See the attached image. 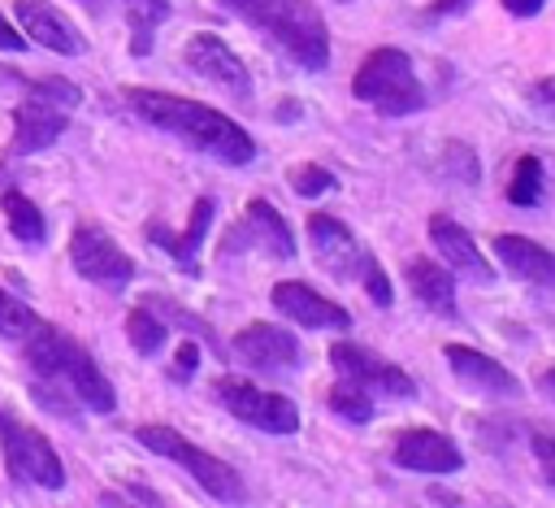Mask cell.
Here are the masks:
<instances>
[{
	"instance_id": "8",
	"label": "cell",
	"mask_w": 555,
	"mask_h": 508,
	"mask_svg": "<svg viewBox=\"0 0 555 508\" xmlns=\"http://www.w3.org/2000/svg\"><path fill=\"white\" fill-rule=\"evenodd\" d=\"M0 452L9 465L13 482L39 486V491H61L65 486V465L56 456V447L43 439V430L17 421L13 412H0Z\"/></svg>"
},
{
	"instance_id": "21",
	"label": "cell",
	"mask_w": 555,
	"mask_h": 508,
	"mask_svg": "<svg viewBox=\"0 0 555 508\" xmlns=\"http://www.w3.org/2000/svg\"><path fill=\"white\" fill-rule=\"evenodd\" d=\"M403 278H408V291L438 317H460V304H455V274L442 265V261H429V256H408L403 261Z\"/></svg>"
},
{
	"instance_id": "28",
	"label": "cell",
	"mask_w": 555,
	"mask_h": 508,
	"mask_svg": "<svg viewBox=\"0 0 555 508\" xmlns=\"http://www.w3.org/2000/svg\"><path fill=\"white\" fill-rule=\"evenodd\" d=\"M39 313L30 308V304H22L17 295H9V291H0V334L4 339H13V343H26L35 330H39Z\"/></svg>"
},
{
	"instance_id": "30",
	"label": "cell",
	"mask_w": 555,
	"mask_h": 508,
	"mask_svg": "<svg viewBox=\"0 0 555 508\" xmlns=\"http://www.w3.org/2000/svg\"><path fill=\"white\" fill-rule=\"evenodd\" d=\"M442 174L460 178L464 187H477V152L468 143H447L442 148Z\"/></svg>"
},
{
	"instance_id": "14",
	"label": "cell",
	"mask_w": 555,
	"mask_h": 508,
	"mask_svg": "<svg viewBox=\"0 0 555 508\" xmlns=\"http://www.w3.org/2000/svg\"><path fill=\"white\" fill-rule=\"evenodd\" d=\"M442 360L455 373V382L464 391L481 395V399H512V395H520V378L503 360H494V356H486V352H477L468 343H447Z\"/></svg>"
},
{
	"instance_id": "6",
	"label": "cell",
	"mask_w": 555,
	"mask_h": 508,
	"mask_svg": "<svg viewBox=\"0 0 555 508\" xmlns=\"http://www.w3.org/2000/svg\"><path fill=\"white\" fill-rule=\"evenodd\" d=\"M134 439H139L147 452H156V456L173 460L178 469H186V473L199 482V491H204L208 499H217V504H243V499H247L243 478H238L225 460H217L212 452L195 447V443H191L186 434H178L173 426H139Z\"/></svg>"
},
{
	"instance_id": "10",
	"label": "cell",
	"mask_w": 555,
	"mask_h": 508,
	"mask_svg": "<svg viewBox=\"0 0 555 508\" xmlns=\"http://www.w3.org/2000/svg\"><path fill=\"white\" fill-rule=\"evenodd\" d=\"M330 365H334L338 378L364 386L373 399H377V395H382V399H412V395H416V378H412L408 369H399L395 360H386V356H377V352H369V347H360V343L338 339V343L330 347Z\"/></svg>"
},
{
	"instance_id": "35",
	"label": "cell",
	"mask_w": 555,
	"mask_h": 508,
	"mask_svg": "<svg viewBox=\"0 0 555 508\" xmlns=\"http://www.w3.org/2000/svg\"><path fill=\"white\" fill-rule=\"evenodd\" d=\"M195 369H199V347H195V343H182L178 356H173V369H169V373H173L178 382H186Z\"/></svg>"
},
{
	"instance_id": "4",
	"label": "cell",
	"mask_w": 555,
	"mask_h": 508,
	"mask_svg": "<svg viewBox=\"0 0 555 508\" xmlns=\"http://www.w3.org/2000/svg\"><path fill=\"white\" fill-rule=\"evenodd\" d=\"M351 96L360 104H369L377 117H412L416 109H425V91L421 78L412 69V56L403 48H373L356 74H351Z\"/></svg>"
},
{
	"instance_id": "37",
	"label": "cell",
	"mask_w": 555,
	"mask_h": 508,
	"mask_svg": "<svg viewBox=\"0 0 555 508\" xmlns=\"http://www.w3.org/2000/svg\"><path fill=\"white\" fill-rule=\"evenodd\" d=\"M512 17H538L542 9H546V0H499Z\"/></svg>"
},
{
	"instance_id": "11",
	"label": "cell",
	"mask_w": 555,
	"mask_h": 508,
	"mask_svg": "<svg viewBox=\"0 0 555 508\" xmlns=\"http://www.w3.org/2000/svg\"><path fill=\"white\" fill-rule=\"evenodd\" d=\"M308 243H312L317 265H321L334 282H360L364 265L373 261V252L347 230V221H338V217H330V213H312V217H308Z\"/></svg>"
},
{
	"instance_id": "2",
	"label": "cell",
	"mask_w": 555,
	"mask_h": 508,
	"mask_svg": "<svg viewBox=\"0 0 555 508\" xmlns=\"http://www.w3.org/2000/svg\"><path fill=\"white\" fill-rule=\"evenodd\" d=\"M247 26H256L273 48H282L299 69L321 74L330 65V26L312 0H217Z\"/></svg>"
},
{
	"instance_id": "27",
	"label": "cell",
	"mask_w": 555,
	"mask_h": 508,
	"mask_svg": "<svg viewBox=\"0 0 555 508\" xmlns=\"http://www.w3.org/2000/svg\"><path fill=\"white\" fill-rule=\"evenodd\" d=\"M126 339H130V347H134L139 356H156V352L165 347L169 330H165V321H160L156 313L130 308V313H126Z\"/></svg>"
},
{
	"instance_id": "7",
	"label": "cell",
	"mask_w": 555,
	"mask_h": 508,
	"mask_svg": "<svg viewBox=\"0 0 555 508\" xmlns=\"http://www.w3.org/2000/svg\"><path fill=\"white\" fill-rule=\"evenodd\" d=\"M212 399H217L230 417H238L243 426H251V430H260V434H278V439L299 434V408H295L291 395L264 391V386H256V382H247V378H234V373H221V378L212 382Z\"/></svg>"
},
{
	"instance_id": "15",
	"label": "cell",
	"mask_w": 555,
	"mask_h": 508,
	"mask_svg": "<svg viewBox=\"0 0 555 508\" xmlns=\"http://www.w3.org/2000/svg\"><path fill=\"white\" fill-rule=\"evenodd\" d=\"M269 304L304 330H351V313L338 300H330V295H321V291H312L308 282H295V278L273 282Z\"/></svg>"
},
{
	"instance_id": "29",
	"label": "cell",
	"mask_w": 555,
	"mask_h": 508,
	"mask_svg": "<svg viewBox=\"0 0 555 508\" xmlns=\"http://www.w3.org/2000/svg\"><path fill=\"white\" fill-rule=\"evenodd\" d=\"M286 182H291V191H295L299 200H317V195H325V191L338 187V178H334L325 165H295V169L286 174Z\"/></svg>"
},
{
	"instance_id": "34",
	"label": "cell",
	"mask_w": 555,
	"mask_h": 508,
	"mask_svg": "<svg viewBox=\"0 0 555 508\" xmlns=\"http://www.w3.org/2000/svg\"><path fill=\"white\" fill-rule=\"evenodd\" d=\"M529 104H533L542 117L555 122V74H551V78H538V82L529 87Z\"/></svg>"
},
{
	"instance_id": "13",
	"label": "cell",
	"mask_w": 555,
	"mask_h": 508,
	"mask_svg": "<svg viewBox=\"0 0 555 508\" xmlns=\"http://www.w3.org/2000/svg\"><path fill=\"white\" fill-rule=\"evenodd\" d=\"M186 65L199 74V78H208L212 87H221L225 96H234V100H251V74H247V65H243V56L221 39V35H208V30H199V35H191L186 39Z\"/></svg>"
},
{
	"instance_id": "23",
	"label": "cell",
	"mask_w": 555,
	"mask_h": 508,
	"mask_svg": "<svg viewBox=\"0 0 555 508\" xmlns=\"http://www.w3.org/2000/svg\"><path fill=\"white\" fill-rule=\"evenodd\" d=\"M0 208H4L9 234H13L17 243H26V247H39V243L48 239V221H43V213H39V208H35V200H30V195H22L17 187L0 191Z\"/></svg>"
},
{
	"instance_id": "17",
	"label": "cell",
	"mask_w": 555,
	"mask_h": 508,
	"mask_svg": "<svg viewBox=\"0 0 555 508\" xmlns=\"http://www.w3.org/2000/svg\"><path fill=\"white\" fill-rule=\"evenodd\" d=\"M390 460L408 473H460L464 469V452L434 426H408L395 434Z\"/></svg>"
},
{
	"instance_id": "33",
	"label": "cell",
	"mask_w": 555,
	"mask_h": 508,
	"mask_svg": "<svg viewBox=\"0 0 555 508\" xmlns=\"http://www.w3.org/2000/svg\"><path fill=\"white\" fill-rule=\"evenodd\" d=\"M473 9V0H434V4H425L421 9V26H434V22H447V17H460V13H468Z\"/></svg>"
},
{
	"instance_id": "16",
	"label": "cell",
	"mask_w": 555,
	"mask_h": 508,
	"mask_svg": "<svg viewBox=\"0 0 555 508\" xmlns=\"http://www.w3.org/2000/svg\"><path fill=\"white\" fill-rule=\"evenodd\" d=\"M234 247H256V252H264V256H273V261H295V234H291V226H286V217L269 204V200H251L247 208H243V217H238V226H234V234L225 239V256L234 252Z\"/></svg>"
},
{
	"instance_id": "9",
	"label": "cell",
	"mask_w": 555,
	"mask_h": 508,
	"mask_svg": "<svg viewBox=\"0 0 555 508\" xmlns=\"http://www.w3.org/2000/svg\"><path fill=\"white\" fill-rule=\"evenodd\" d=\"M69 265L78 278L104 287V291H126L134 278V261L121 252V243L95 226V221H78L69 234Z\"/></svg>"
},
{
	"instance_id": "24",
	"label": "cell",
	"mask_w": 555,
	"mask_h": 508,
	"mask_svg": "<svg viewBox=\"0 0 555 508\" xmlns=\"http://www.w3.org/2000/svg\"><path fill=\"white\" fill-rule=\"evenodd\" d=\"M117 4L126 13V26H130V52L147 56L156 26L169 17V0H117Z\"/></svg>"
},
{
	"instance_id": "39",
	"label": "cell",
	"mask_w": 555,
	"mask_h": 508,
	"mask_svg": "<svg viewBox=\"0 0 555 508\" xmlns=\"http://www.w3.org/2000/svg\"><path fill=\"white\" fill-rule=\"evenodd\" d=\"M429 504H460V495H447V491H429Z\"/></svg>"
},
{
	"instance_id": "36",
	"label": "cell",
	"mask_w": 555,
	"mask_h": 508,
	"mask_svg": "<svg viewBox=\"0 0 555 508\" xmlns=\"http://www.w3.org/2000/svg\"><path fill=\"white\" fill-rule=\"evenodd\" d=\"M22 48H26L22 26H17L9 13H0V52H22Z\"/></svg>"
},
{
	"instance_id": "22",
	"label": "cell",
	"mask_w": 555,
	"mask_h": 508,
	"mask_svg": "<svg viewBox=\"0 0 555 508\" xmlns=\"http://www.w3.org/2000/svg\"><path fill=\"white\" fill-rule=\"evenodd\" d=\"M212 213H217V200H212V195H199L182 234H169L160 221H152V226H147V243L165 247L169 261H178L186 274H195V252H199V243H204V234H208V226H212Z\"/></svg>"
},
{
	"instance_id": "12",
	"label": "cell",
	"mask_w": 555,
	"mask_h": 508,
	"mask_svg": "<svg viewBox=\"0 0 555 508\" xmlns=\"http://www.w3.org/2000/svg\"><path fill=\"white\" fill-rule=\"evenodd\" d=\"M234 356L247 365V369H256V373H299V365H304V347H299V339L286 330V326H273V321H251V326H243L238 334H234Z\"/></svg>"
},
{
	"instance_id": "38",
	"label": "cell",
	"mask_w": 555,
	"mask_h": 508,
	"mask_svg": "<svg viewBox=\"0 0 555 508\" xmlns=\"http://www.w3.org/2000/svg\"><path fill=\"white\" fill-rule=\"evenodd\" d=\"M533 391L546 399V404H555V365H546V369H538V378H533Z\"/></svg>"
},
{
	"instance_id": "31",
	"label": "cell",
	"mask_w": 555,
	"mask_h": 508,
	"mask_svg": "<svg viewBox=\"0 0 555 508\" xmlns=\"http://www.w3.org/2000/svg\"><path fill=\"white\" fill-rule=\"evenodd\" d=\"M360 282H364V295L377 304V308H390L395 304V291H390V278H386V269L377 265V256L364 265V274H360Z\"/></svg>"
},
{
	"instance_id": "1",
	"label": "cell",
	"mask_w": 555,
	"mask_h": 508,
	"mask_svg": "<svg viewBox=\"0 0 555 508\" xmlns=\"http://www.w3.org/2000/svg\"><path fill=\"white\" fill-rule=\"evenodd\" d=\"M126 104L156 130H169L173 139L191 143L195 152L221 161V165H251L256 161V139L225 113L186 100V96H169V91H152V87H130Z\"/></svg>"
},
{
	"instance_id": "20",
	"label": "cell",
	"mask_w": 555,
	"mask_h": 508,
	"mask_svg": "<svg viewBox=\"0 0 555 508\" xmlns=\"http://www.w3.org/2000/svg\"><path fill=\"white\" fill-rule=\"evenodd\" d=\"M494 256H499L503 274H512L516 282H529V287L555 295V252H546L538 239H529V234H494Z\"/></svg>"
},
{
	"instance_id": "25",
	"label": "cell",
	"mask_w": 555,
	"mask_h": 508,
	"mask_svg": "<svg viewBox=\"0 0 555 508\" xmlns=\"http://www.w3.org/2000/svg\"><path fill=\"white\" fill-rule=\"evenodd\" d=\"M325 404H330V412H334L338 421H347V426H369L373 412H377V399H373L364 386L347 382V378H338V382L330 386Z\"/></svg>"
},
{
	"instance_id": "19",
	"label": "cell",
	"mask_w": 555,
	"mask_h": 508,
	"mask_svg": "<svg viewBox=\"0 0 555 508\" xmlns=\"http://www.w3.org/2000/svg\"><path fill=\"white\" fill-rule=\"evenodd\" d=\"M13 13H17V26H22V35L30 43H39V48H48L56 56H82L87 52V39L78 35V26L56 4H48V0H17Z\"/></svg>"
},
{
	"instance_id": "5",
	"label": "cell",
	"mask_w": 555,
	"mask_h": 508,
	"mask_svg": "<svg viewBox=\"0 0 555 508\" xmlns=\"http://www.w3.org/2000/svg\"><path fill=\"white\" fill-rule=\"evenodd\" d=\"M82 104L78 82L69 78H35L26 87V100L13 109V156H30L39 148H48L52 139H61V130L69 126V113Z\"/></svg>"
},
{
	"instance_id": "18",
	"label": "cell",
	"mask_w": 555,
	"mask_h": 508,
	"mask_svg": "<svg viewBox=\"0 0 555 508\" xmlns=\"http://www.w3.org/2000/svg\"><path fill=\"white\" fill-rule=\"evenodd\" d=\"M429 243H434V252L442 256V265L455 274V278H468V282H477V287H494V265L481 256V247H477V239L455 221V217H447V213H434L429 217Z\"/></svg>"
},
{
	"instance_id": "26",
	"label": "cell",
	"mask_w": 555,
	"mask_h": 508,
	"mask_svg": "<svg viewBox=\"0 0 555 508\" xmlns=\"http://www.w3.org/2000/svg\"><path fill=\"white\" fill-rule=\"evenodd\" d=\"M542 187H546V178H542V161H538L533 152H525V156L512 165L507 200H512L516 208H538V204H542Z\"/></svg>"
},
{
	"instance_id": "3",
	"label": "cell",
	"mask_w": 555,
	"mask_h": 508,
	"mask_svg": "<svg viewBox=\"0 0 555 508\" xmlns=\"http://www.w3.org/2000/svg\"><path fill=\"white\" fill-rule=\"evenodd\" d=\"M22 352H26L30 369H35L43 382L65 386L82 408H91V412H113V408H117V391H113V382L104 378V369L95 365V356H91L82 343H74L61 326L39 321V330L22 343Z\"/></svg>"
},
{
	"instance_id": "40",
	"label": "cell",
	"mask_w": 555,
	"mask_h": 508,
	"mask_svg": "<svg viewBox=\"0 0 555 508\" xmlns=\"http://www.w3.org/2000/svg\"><path fill=\"white\" fill-rule=\"evenodd\" d=\"M334 4H351V0H334Z\"/></svg>"
},
{
	"instance_id": "32",
	"label": "cell",
	"mask_w": 555,
	"mask_h": 508,
	"mask_svg": "<svg viewBox=\"0 0 555 508\" xmlns=\"http://www.w3.org/2000/svg\"><path fill=\"white\" fill-rule=\"evenodd\" d=\"M529 447H533V460H538V469H542V482L555 486V434L533 430V434H529Z\"/></svg>"
}]
</instances>
